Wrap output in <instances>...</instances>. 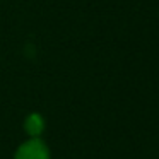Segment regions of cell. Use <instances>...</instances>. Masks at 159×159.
I'll return each mask as SVG.
<instances>
[{
  "mask_svg": "<svg viewBox=\"0 0 159 159\" xmlns=\"http://www.w3.org/2000/svg\"><path fill=\"white\" fill-rule=\"evenodd\" d=\"M12 159H52V151L43 137H28L16 147Z\"/></svg>",
  "mask_w": 159,
  "mask_h": 159,
  "instance_id": "obj_1",
  "label": "cell"
},
{
  "mask_svg": "<svg viewBox=\"0 0 159 159\" xmlns=\"http://www.w3.org/2000/svg\"><path fill=\"white\" fill-rule=\"evenodd\" d=\"M22 130L28 137H43L46 130V120L39 111H31L22 120Z\"/></svg>",
  "mask_w": 159,
  "mask_h": 159,
  "instance_id": "obj_2",
  "label": "cell"
}]
</instances>
